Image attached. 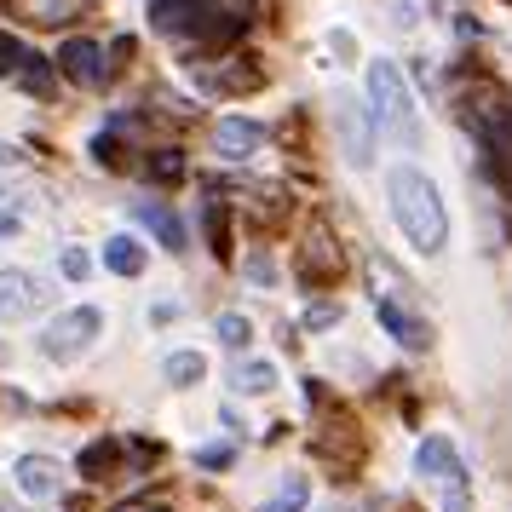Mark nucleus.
I'll return each mask as SVG.
<instances>
[{
  "label": "nucleus",
  "instance_id": "obj_23",
  "mask_svg": "<svg viewBox=\"0 0 512 512\" xmlns=\"http://www.w3.org/2000/svg\"><path fill=\"white\" fill-rule=\"evenodd\" d=\"M242 271H248V282H265V288H271V282H277V259L271 254H248Z\"/></svg>",
  "mask_w": 512,
  "mask_h": 512
},
{
  "label": "nucleus",
  "instance_id": "obj_5",
  "mask_svg": "<svg viewBox=\"0 0 512 512\" xmlns=\"http://www.w3.org/2000/svg\"><path fill=\"white\" fill-rule=\"evenodd\" d=\"M415 466H420V478L438 489L443 512H472L466 466H461V455H455V443H449V438H426V443L415 449Z\"/></svg>",
  "mask_w": 512,
  "mask_h": 512
},
{
  "label": "nucleus",
  "instance_id": "obj_4",
  "mask_svg": "<svg viewBox=\"0 0 512 512\" xmlns=\"http://www.w3.org/2000/svg\"><path fill=\"white\" fill-rule=\"evenodd\" d=\"M369 104H374V121L403 144H420V116H415V93L397 70L392 58H374L369 64Z\"/></svg>",
  "mask_w": 512,
  "mask_h": 512
},
{
  "label": "nucleus",
  "instance_id": "obj_22",
  "mask_svg": "<svg viewBox=\"0 0 512 512\" xmlns=\"http://www.w3.org/2000/svg\"><path fill=\"white\" fill-rule=\"evenodd\" d=\"M144 173H150V179H179L185 162H179V150H156V162L144 167Z\"/></svg>",
  "mask_w": 512,
  "mask_h": 512
},
{
  "label": "nucleus",
  "instance_id": "obj_10",
  "mask_svg": "<svg viewBox=\"0 0 512 512\" xmlns=\"http://www.w3.org/2000/svg\"><path fill=\"white\" fill-rule=\"evenodd\" d=\"M18 489H24L29 501H58L64 495V466L52 461V455H24L18 461Z\"/></svg>",
  "mask_w": 512,
  "mask_h": 512
},
{
  "label": "nucleus",
  "instance_id": "obj_20",
  "mask_svg": "<svg viewBox=\"0 0 512 512\" xmlns=\"http://www.w3.org/2000/svg\"><path fill=\"white\" fill-rule=\"evenodd\" d=\"M35 58V52L24 47V41H12V35H0V81L6 75H24V64Z\"/></svg>",
  "mask_w": 512,
  "mask_h": 512
},
{
  "label": "nucleus",
  "instance_id": "obj_2",
  "mask_svg": "<svg viewBox=\"0 0 512 512\" xmlns=\"http://www.w3.org/2000/svg\"><path fill=\"white\" fill-rule=\"evenodd\" d=\"M254 0H156L150 18L162 35H185V41H231L248 24Z\"/></svg>",
  "mask_w": 512,
  "mask_h": 512
},
{
  "label": "nucleus",
  "instance_id": "obj_16",
  "mask_svg": "<svg viewBox=\"0 0 512 512\" xmlns=\"http://www.w3.org/2000/svg\"><path fill=\"white\" fill-rule=\"evenodd\" d=\"M305 501H311V484L305 478H282V489L259 512H305Z\"/></svg>",
  "mask_w": 512,
  "mask_h": 512
},
{
  "label": "nucleus",
  "instance_id": "obj_8",
  "mask_svg": "<svg viewBox=\"0 0 512 512\" xmlns=\"http://www.w3.org/2000/svg\"><path fill=\"white\" fill-rule=\"evenodd\" d=\"M300 271H305V282H334L340 271H346V254H340V242L328 236V225H323V219H317V225L305 231Z\"/></svg>",
  "mask_w": 512,
  "mask_h": 512
},
{
  "label": "nucleus",
  "instance_id": "obj_11",
  "mask_svg": "<svg viewBox=\"0 0 512 512\" xmlns=\"http://www.w3.org/2000/svg\"><path fill=\"white\" fill-rule=\"evenodd\" d=\"M12 12L24 24H41V29H64L70 18H81V0H12Z\"/></svg>",
  "mask_w": 512,
  "mask_h": 512
},
{
  "label": "nucleus",
  "instance_id": "obj_7",
  "mask_svg": "<svg viewBox=\"0 0 512 512\" xmlns=\"http://www.w3.org/2000/svg\"><path fill=\"white\" fill-rule=\"evenodd\" d=\"M58 64H64V75H70L75 87H104L116 75V64H104V47L87 41V35H70L64 52H58Z\"/></svg>",
  "mask_w": 512,
  "mask_h": 512
},
{
  "label": "nucleus",
  "instance_id": "obj_28",
  "mask_svg": "<svg viewBox=\"0 0 512 512\" xmlns=\"http://www.w3.org/2000/svg\"><path fill=\"white\" fill-rule=\"evenodd\" d=\"M18 162V150H12V144H0V167H12Z\"/></svg>",
  "mask_w": 512,
  "mask_h": 512
},
{
  "label": "nucleus",
  "instance_id": "obj_25",
  "mask_svg": "<svg viewBox=\"0 0 512 512\" xmlns=\"http://www.w3.org/2000/svg\"><path fill=\"white\" fill-rule=\"evenodd\" d=\"M196 466H231V449L225 443H208V449H196Z\"/></svg>",
  "mask_w": 512,
  "mask_h": 512
},
{
  "label": "nucleus",
  "instance_id": "obj_27",
  "mask_svg": "<svg viewBox=\"0 0 512 512\" xmlns=\"http://www.w3.org/2000/svg\"><path fill=\"white\" fill-rule=\"evenodd\" d=\"M116 512H167V507H156V501H127V507H116Z\"/></svg>",
  "mask_w": 512,
  "mask_h": 512
},
{
  "label": "nucleus",
  "instance_id": "obj_21",
  "mask_svg": "<svg viewBox=\"0 0 512 512\" xmlns=\"http://www.w3.org/2000/svg\"><path fill=\"white\" fill-rule=\"evenodd\" d=\"M18 81H24L29 93L52 98V70H47V58H29V64H24V75H18Z\"/></svg>",
  "mask_w": 512,
  "mask_h": 512
},
{
  "label": "nucleus",
  "instance_id": "obj_13",
  "mask_svg": "<svg viewBox=\"0 0 512 512\" xmlns=\"http://www.w3.org/2000/svg\"><path fill=\"white\" fill-rule=\"evenodd\" d=\"M231 386L242 397H265L271 386H277V363H265V357H248V363H236Z\"/></svg>",
  "mask_w": 512,
  "mask_h": 512
},
{
  "label": "nucleus",
  "instance_id": "obj_6",
  "mask_svg": "<svg viewBox=\"0 0 512 512\" xmlns=\"http://www.w3.org/2000/svg\"><path fill=\"white\" fill-rule=\"evenodd\" d=\"M93 340H98V311H93V305H75V311H64V317L41 334V351L58 357V363H75Z\"/></svg>",
  "mask_w": 512,
  "mask_h": 512
},
{
  "label": "nucleus",
  "instance_id": "obj_3",
  "mask_svg": "<svg viewBox=\"0 0 512 512\" xmlns=\"http://www.w3.org/2000/svg\"><path fill=\"white\" fill-rule=\"evenodd\" d=\"M369 300H374V311H380V323H386V334L392 340H403L409 351H426L432 346V323L420 317V305H415V288L397 277L392 265L380 254H369Z\"/></svg>",
  "mask_w": 512,
  "mask_h": 512
},
{
  "label": "nucleus",
  "instance_id": "obj_15",
  "mask_svg": "<svg viewBox=\"0 0 512 512\" xmlns=\"http://www.w3.org/2000/svg\"><path fill=\"white\" fill-rule=\"evenodd\" d=\"M104 265L116 271V277H139L144 271V248L133 236H110V248H104Z\"/></svg>",
  "mask_w": 512,
  "mask_h": 512
},
{
  "label": "nucleus",
  "instance_id": "obj_14",
  "mask_svg": "<svg viewBox=\"0 0 512 512\" xmlns=\"http://www.w3.org/2000/svg\"><path fill=\"white\" fill-rule=\"evenodd\" d=\"M139 225H150V231L162 236L167 248H173V254L185 248V225H179V213H167L162 202H139Z\"/></svg>",
  "mask_w": 512,
  "mask_h": 512
},
{
  "label": "nucleus",
  "instance_id": "obj_12",
  "mask_svg": "<svg viewBox=\"0 0 512 512\" xmlns=\"http://www.w3.org/2000/svg\"><path fill=\"white\" fill-rule=\"evenodd\" d=\"M35 282L24 277V271H0V323H12V317H24L29 305H35Z\"/></svg>",
  "mask_w": 512,
  "mask_h": 512
},
{
  "label": "nucleus",
  "instance_id": "obj_26",
  "mask_svg": "<svg viewBox=\"0 0 512 512\" xmlns=\"http://www.w3.org/2000/svg\"><path fill=\"white\" fill-rule=\"evenodd\" d=\"M334 317H340L334 305H317V311H305V328H328V323H334Z\"/></svg>",
  "mask_w": 512,
  "mask_h": 512
},
{
  "label": "nucleus",
  "instance_id": "obj_19",
  "mask_svg": "<svg viewBox=\"0 0 512 512\" xmlns=\"http://www.w3.org/2000/svg\"><path fill=\"white\" fill-rule=\"evenodd\" d=\"M213 334H219V346L242 351V346H248V334H254V328H248V317H236V311H225V317L213 323Z\"/></svg>",
  "mask_w": 512,
  "mask_h": 512
},
{
  "label": "nucleus",
  "instance_id": "obj_29",
  "mask_svg": "<svg viewBox=\"0 0 512 512\" xmlns=\"http://www.w3.org/2000/svg\"><path fill=\"white\" fill-rule=\"evenodd\" d=\"M0 236H12V225H6V219H0Z\"/></svg>",
  "mask_w": 512,
  "mask_h": 512
},
{
  "label": "nucleus",
  "instance_id": "obj_9",
  "mask_svg": "<svg viewBox=\"0 0 512 512\" xmlns=\"http://www.w3.org/2000/svg\"><path fill=\"white\" fill-rule=\"evenodd\" d=\"M259 144H265V127L248 121V116H225L213 127V156H219V162H248Z\"/></svg>",
  "mask_w": 512,
  "mask_h": 512
},
{
  "label": "nucleus",
  "instance_id": "obj_24",
  "mask_svg": "<svg viewBox=\"0 0 512 512\" xmlns=\"http://www.w3.org/2000/svg\"><path fill=\"white\" fill-rule=\"evenodd\" d=\"M87 271H93V259L81 254V248H70V254H64V277H75V282H81Z\"/></svg>",
  "mask_w": 512,
  "mask_h": 512
},
{
  "label": "nucleus",
  "instance_id": "obj_18",
  "mask_svg": "<svg viewBox=\"0 0 512 512\" xmlns=\"http://www.w3.org/2000/svg\"><path fill=\"white\" fill-rule=\"evenodd\" d=\"M202 369H208V363H202L196 351H179V357H167V380H173V386H196V380H202Z\"/></svg>",
  "mask_w": 512,
  "mask_h": 512
},
{
  "label": "nucleus",
  "instance_id": "obj_1",
  "mask_svg": "<svg viewBox=\"0 0 512 512\" xmlns=\"http://www.w3.org/2000/svg\"><path fill=\"white\" fill-rule=\"evenodd\" d=\"M392 219L397 231L415 242L420 254H438L449 242V213H443L438 185L420 173V167H397L392 173Z\"/></svg>",
  "mask_w": 512,
  "mask_h": 512
},
{
  "label": "nucleus",
  "instance_id": "obj_17",
  "mask_svg": "<svg viewBox=\"0 0 512 512\" xmlns=\"http://www.w3.org/2000/svg\"><path fill=\"white\" fill-rule=\"evenodd\" d=\"M340 133H346L351 162L363 167V162H369V121H363V116H351V110H346V116H340Z\"/></svg>",
  "mask_w": 512,
  "mask_h": 512
}]
</instances>
